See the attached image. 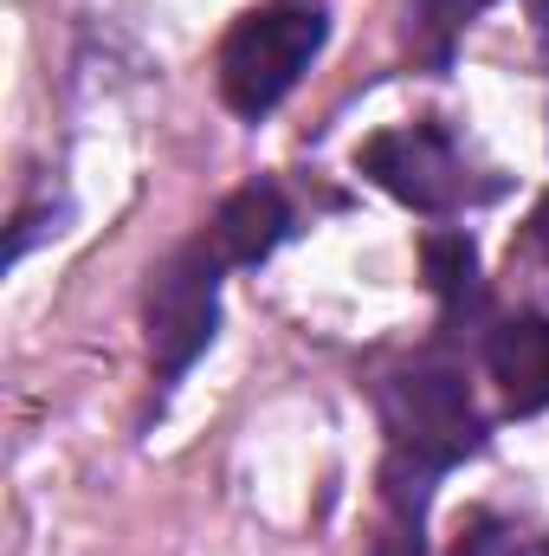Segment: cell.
Wrapping results in <instances>:
<instances>
[{"label": "cell", "instance_id": "obj_5", "mask_svg": "<svg viewBox=\"0 0 549 556\" xmlns=\"http://www.w3.org/2000/svg\"><path fill=\"white\" fill-rule=\"evenodd\" d=\"M485 369L505 389L511 415L549 408V317H505L485 337Z\"/></svg>", "mask_w": 549, "mask_h": 556}, {"label": "cell", "instance_id": "obj_11", "mask_svg": "<svg viewBox=\"0 0 549 556\" xmlns=\"http://www.w3.org/2000/svg\"><path fill=\"white\" fill-rule=\"evenodd\" d=\"M531 240H537V253H544V266H549V194H544V207L531 214Z\"/></svg>", "mask_w": 549, "mask_h": 556}, {"label": "cell", "instance_id": "obj_10", "mask_svg": "<svg viewBox=\"0 0 549 556\" xmlns=\"http://www.w3.org/2000/svg\"><path fill=\"white\" fill-rule=\"evenodd\" d=\"M485 7H491V0H420V13H426V26H433L439 39H446V33H459L465 20H478Z\"/></svg>", "mask_w": 549, "mask_h": 556}, {"label": "cell", "instance_id": "obj_8", "mask_svg": "<svg viewBox=\"0 0 549 556\" xmlns=\"http://www.w3.org/2000/svg\"><path fill=\"white\" fill-rule=\"evenodd\" d=\"M420 518H426V511H395V505H388V525L375 531V544H369V556H426V538H420Z\"/></svg>", "mask_w": 549, "mask_h": 556}, {"label": "cell", "instance_id": "obj_6", "mask_svg": "<svg viewBox=\"0 0 549 556\" xmlns=\"http://www.w3.org/2000/svg\"><path fill=\"white\" fill-rule=\"evenodd\" d=\"M284 233H291V207H284V194H278L272 181H253V188L227 194L220 214H214V227H207L220 266H259V260H272Z\"/></svg>", "mask_w": 549, "mask_h": 556}, {"label": "cell", "instance_id": "obj_9", "mask_svg": "<svg viewBox=\"0 0 549 556\" xmlns=\"http://www.w3.org/2000/svg\"><path fill=\"white\" fill-rule=\"evenodd\" d=\"M452 556H524V544H518V531H505L498 518H472L465 538L452 544Z\"/></svg>", "mask_w": 549, "mask_h": 556}, {"label": "cell", "instance_id": "obj_1", "mask_svg": "<svg viewBox=\"0 0 549 556\" xmlns=\"http://www.w3.org/2000/svg\"><path fill=\"white\" fill-rule=\"evenodd\" d=\"M323 7H259V13H246L233 33H227V46H220V98H227V111H240V117H266L278 111L284 98H291V85L304 78V65L323 52Z\"/></svg>", "mask_w": 549, "mask_h": 556}, {"label": "cell", "instance_id": "obj_2", "mask_svg": "<svg viewBox=\"0 0 549 556\" xmlns=\"http://www.w3.org/2000/svg\"><path fill=\"white\" fill-rule=\"evenodd\" d=\"M142 330H149V363L162 382H175L214 343V330H220V253H214V240H188L149 273Z\"/></svg>", "mask_w": 549, "mask_h": 556}, {"label": "cell", "instance_id": "obj_7", "mask_svg": "<svg viewBox=\"0 0 549 556\" xmlns=\"http://www.w3.org/2000/svg\"><path fill=\"white\" fill-rule=\"evenodd\" d=\"M420 266H426V285H433L446 304H465V298H472V278H478V247H472L465 233H426Z\"/></svg>", "mask_w": 549, "mask_h": 556}, {"label": "cell", "instance_id": "obj_3", "mask_svg": "<svg viewBox=\"0 0 549 556\" xmlns=\"http://www.w3.org/2000/svg\"><path fill=\"white\" fill-rule=\"evenodd\" d=\"M382 420L395 433V453H408L433 472L478 453V440H485V420L446 363H413L395 382H382Z\"/></svg>", "mask_w": 549, "mask_h": 556}, {"label": "cell", "instance_id": "obj_4", "mask_svg": "<svg viewBox=\"0 0 549 556\" xmlns=\"http://www.w3.org/2000/svg\"><path fill=\"white\" fill-rule=\"evenodd\" d=\"M356 168H362L382 194H395L401 207H413V214H459L465 201L485 194V188L472 181L459 142L446 137V130H433V124H401V130L369 137L356 149Z\"/></svg>", "mask_w": 549, "mask_h": 556}, {"label": "cell", "instance_id": "obj_12", "mask_svg": "<svg viewBox=\"0 0 549 556\" xmlns=\"http://www.w3.org/2000/svg\"><path fill=\"white\" fill-rule=\"evenodd\" d=\"M531 7H537V13H549V0H531Z\"/></svg>", "mask_w": 549, "mask_h": 556}, {"label": "cell", "instance_id": "obj_13", "mask_svg": "<svg viewBox=\"0 0 549 556\" xmlns=\"http://www.w3.org/2000/svg\"><path fill=\"white\" fill-rule=\"evenodd\" d=\"M544 556H549V551H544Z\"/></svg>", "mask_w": 549, "mask_h": 556}]
</instances>
